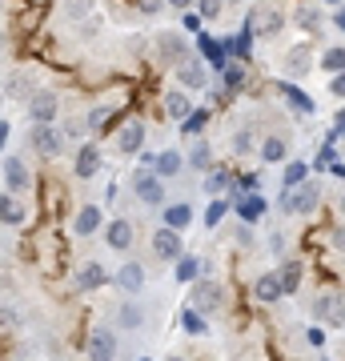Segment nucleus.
I'll use <instances>...</instances> for the list:
<instances>
[{
    "instance_id": "f257e3e1",
    "label": "nucleus",
    "mask_w": 345,
    "mask_h": 361,
    "mask_svg": "<svg viewBox=\"0 0 345 361\" xmlns=\"http://www.w3.org/2000/svg\"><path fill=\"white\" fill-rule=\"evenodd\" d=\"M317 201H321L317 180H301L297 189H285V213H313Z\"/></svg>"
},
{
    "instance_id": "f03ea898",
    "label": "nucleus",
    "mask_w": 345,
    "mask_h": 361,
    "mask_svg": "<svg viewBox=\"0 0 345 361\" xmlns=\"http://www.w3.org/2000/svg\"><path fill=\"white\" fill-rule=\"evenodd\" d=\"M56 109H61V101H56V92L52 89L28 92V116H32L37 125H52V121H56Z\"/></svg>"
},
{
    "instance_id": "7ed1b4c3",
    "label": "nucleus",
    "mask_w": 345,
    "mask_h": 361,
    "mask_svg": "<svg viewBox=\"0 0 345 361\" xmlns=\"http://www.w3.org/2000/svg\"><path fill=\"white\" fill-rule=\"evenodd\" d=\"M221 301H225V293H221V285L217 281H197L193 285V310H201V313H217L221 310Z\"/></svg>"
},
{
    "instance_id": "20e7f679",
    "label": "nucleus",
    "mask_w": 345,
    "mask_h": 361,
    "mask_svg": "<svg viewBox=\"0 0 345 361\" xmlns=\"http://www.w3.org/2000/svg\"><path fill=\"white\" fill-rule=\"evenodd\" d=\"M28 141H32V149L44 153V157H56L64 149V137L52 129V125H32V137H28Z\"/></svg>"
},
{
    "instance_id": "39448f33",
    "label": "nucleus",
    "mask_w": 345,
    "mask_h": 361,
    "mask_svg": "<svg viewBox=\"0 0 345 361\" xmlns=\"http://www.w3.org/2000/svg\"><path fill=\"white\" fill-rule=\"evenodd\" d=\"M157 52H161V61L165 65L177 68L185 56H189V44H185V37H177V32H165V37H157Z\"/></svg>"
},
{
    "instance_id": "423d86ee",
    "label": "nucleus",
    "mask_w": 345,
    "mask_h": 361,
    "mask_svg": "<svg viewBox=\"0 0 345 361\" xmlns=\"http://www.w3.org/2000/svg\"><path fill=\"white\" fill-rule=\"evenodd\" d=\"M253 28L261 32V37H277V32L285 28V13L277 8V4H265V8L253 13Z\"/></svg>"
},
{
    "instance_id": "0eeeda50",
    "label": "nucleus",
    "mask_w": 345,
    "mask_h": 361,
    "mask_svg": "<svg viewBox=\"0 0 345 361\" xmlns=\"http://www.w3.org/2000/svg\"><path fill=\"white\" fill-rule=\"evenodd\" d=\"M133 193H137V201H145V205H161V201H165L161 177H153V173H137V180H133Z\"/></svg>"
},
{
    "instance_id": "6e6552de",
    "label": "nucleus",
    "mask_w": 345,
    "mask_h": 361,
    "mask_svg": "<svg viewBox=\"0 0 345 361\" xmlns=\"http://www.w3.org/2000/svg\"><path fill=\"white\" fill-rule=\"evenodd\" d=\"M177 80L185 85V89H205L209 85V73H205V65L197 61V56H185L177 65Z\"/></svg>"
},
{
    "instance_id": "1a4fd4ad",
    "label": "nucleus",
    "mask_w": 345,
    "mask_h": 361,
    "mask_svg": "<svg viewBox=\"0 0 345 361\" xmlns=\"http://www.w3.org/2000/svg\"><path fill=\"white\" fill-rule=\"evenodd\" d=\"M153 253L161 261H177L185 249H181V237H177V229H157L153 233Z\"/></svg>"
},
{
    "instance_id": "9d476101",
    "label": "nucleus",
    "mask_w": 345,
    "mask_h": 361,
    "mask_svg": "<svg viewBox=\"0 0 345 361\" xmlns=\"http://www.w3.org/2000/svg\"><path fill=\"white\" fill-rule=\"evenodd\" d=\"M104 245L116 249V253H125V249L133 245V225H128L125 217L109 221V229H104Z\"/></svg>"
},
{
    "instance_id": "9b49d317",
    "label": "nucleus",
    "mask_w": 345,
    "mask_h": 361,
    "mask_svg": "<svg viewBox=\"0 0 345 361\" xmlns=\"http://www.w3.org/2000/svg\"><path fill=\"white\" fill-rule=\"evenodd\" d=\"M116 285H121L125 293H141L145 289V265L141 261H125V265L116 269Z\"/></svg>"
},
{
    "instance_id": "f8f14e48",
    "label": "nucleus",
    "mask_w": 345,
    "mask_h": 361,
    "mask_svg": "<svg viewBox=\"0 0 345 361\" xmlns=\"http://www.w3.org/2000/svg\"><path fill=\"white\" fill-rule=\"evenodd\" d=\"M313 313H317V322H325V325H341V297L337 293H321L317 297V305H313Z\"/></svg>"
},
{
    "instance_id": "ddd939ff",
    "label": "nucleus",
    "mask_w": 345,
    "mask_h": 361,
    "mask_svg": "<svg viewBox=\"0 0 345 361\" xmlns=\"http://www.w3.org/2000/svg\"><path fill=\"white\" fill-rule=\"evenodd\" d=\"M4 185H8L13 193L28 189V165L20 161V157H4Z\"/></svg>"
},
{
    "instance_id": "4468645a",
    "label": "nucleus",
    "mask_w": 345,
    "mask_h": 361,
    "mask_svg": "<svg viewBox=\"0 0 345 361\" xmlns=\"http://www.w3.org/2000/svg\"><path fill=\"white\" fill-rule=\"evenodd\" d=\"M116 353V337L109 334V329H97V334L89 337V357L92 361H113Z\"/></svg>"
},
{
    "instance_id": "2eb2a0df",
    "label": "nucleus",
    "mask_w": 345,
    "mask_h": 361,
    "mask_svg": "<svg viewBox=\"0 0 345 361\" xmlns=\"http://www.w3.org/2000/svg\"><path fill=\"white\" fill-rule=\"evenodd\" d=\"M141 145H145V125L141 121H128L121 129V137H116V149L121 153H141Z\"/></svg>"
},
{
    "instance_id": "dca6fc26",
    "label": "nucleus",
    "mask_w": 345,
    "mask_h": 361,
    "mask_svg": "<svg viewBox=\"0 0 345 361\" xmlns=\"http://www.w3.org/2000/svg\"><path fill=\"white\" fill-rule=\"evenodd\" d=\"M257 153H261V161H265V165H277V161H285V157H289V141L273 133V137H265V141L257 145Z\"/></svg>"
},
{
    "instance_id": "f3484780",
    "label": "nucleus",
    "mask_w": 345,
    "mask_h": 361,
    "mask_svg": "<svg viewBox=\"0 0 345 361\" xmlns=\"http://www.w3.org/2000/svg\"><path fill=\"white\" fill-rule=\"evenodd\" d=\"M309 68H313V56H309L305 44H297V49L285 52V73H289V77H305Z\"/></svg>"
},
{
    "instance_id": "a211bd4d",
    "label": "nucleus",
    "mask_w": 345,
    "mask_h": 361,
    "mask_svg": "<svg viewBox=\"0 0 345 361\" xmlns=\"http://www.w3.org/2000/svg\"><path fill=\"white\" fill-rule=\"evenodd\" d=\"M97 169H101V149H97V145H80V153H77V177L89 180Z\"/></svg>"
},
{
    "instance_id": "6ab92c4d",
    "label": "nucleus",
    "mask_w": 345,
    "mask_h": 361,
    "mask_svg": "<svg viewBox=\"0 0 345 361\" xmlns=\"http://www.w3.org/2000/svg\"><path fill=\"white\" fill-rule=\"evenodd\" d=\"M101 229V209L97 205H85L77 213V221H73V233H77V237H92V233Z\"/></svg>"
},
{
    "instance_id": "aec40b11",
    "label": "nucleus",
    "mask_w": 345,
    "mask_h": 361,
    "mask_svg": "<svg viewBox=\"0 0 345 361\" xmlns=\"http://www.w3.org/2000/svg\"><path fill=\"white\" fill-rule=\"evenodd\" d=\"M189 113H193V101H189V97H185L181 89L165 97V116H169V121H185Z\"/></svg>"
},
{
    "instance_id": "412c9836",
    "label": "nucleus",
    "mask_w": 345,
    "mask_h": 361,
    "mask_svg": "<svg viewBox=\"0 0 345 361\" xmlns=\"http://www.w3.org/2000/svg\"><path fill=\"white\" fill-rule=\"evenodd\" d=\"M104 277H109V273H104L101 265H97V261H89V265H85V269L77 273V289H85V293H89V289H101Z\"/></svg>"
},
{
    "instance_id": "4be33fe9",
    "label": "nucleus",
    "mask_w": 345,
    "mask_h": 361,
    "mask_svg": "<svg viewBox=\"0 0 345 361\" xmlns=\"http://www.w3.org/2000/svg\"><path fill=\"white\" fill-rule=\"evenodd\" d=\"M277 285H282V293H297V285H301V261H285L282 273H277Z\"/></svg>"
},
{
    "instance_id": "5701e85b",
    "label": "nucleus",
    "mask_w": 345,
    "mask_h": 361,
    "mask_svg": "<svg viewBox=\"0 0 345 361\" xmlns=\"http://www.w3.org/2000/svg\"><path fill=\"white\" fill-rule=\"evenodd\" d=\"M25 221V205L16 201V197H0V225H20Z\"/></svg>"
},
{
    "instance_id": "b1692460",
    "label": "nucleus",
    "mask_w": 345,
    "mask_h": 361,
    "mask_svg": "<svg viewBox=\"0 0 345 361\" xmlns=\"http://www.w3.org/2000/svg\"><path fill=\"white\" fill-rule=\"evenodd\" d=\"M237 213H241V221L249 225V221H257L261 213H269V201L253 193V197H245V201H237Z\"/></svg>"
},
{
    "instance_id": "393cba45",
    "label": "nucleus",
    "mask_w": 345,
    "mask_h": 361,
    "mask_svg": "<svg viewBox=\"0 0 345 361\" xmlns=\"http://www.w3.org/2000/svg\"><path fill=\"white\" fill-rule=\"evenodd\" d=\"M257 297L261 301H282V285H277V273H265V277H257Z\"/></svg>"
},
{
    "instance_id": "a878e982",
    "label": "nucleus",
    "mask_w": 345,
    "mask_h": 361,
    "mask_svg": "<svg viewBox=\"0 0 345 361\" xmlns=\"http://www.w3.org/2000/svg\"><path fill=\"white\" fill-rule=\"evenodd\" d=\"M245 80H249V73H245V65L237 61V65H225V92H241L245 89Z\"/></svg>"
},
{
    "instance_id": "bb28decb",
    "label": "nucleus",
    "mask_w": 345,
    "mask_h": 361,
    "mask_svg": "<svg viewBox=\"0 0 345 361\" xmlns=\"http://www.w3.org/2000/svg\"><path fill=\"white\" fill-rule=\"evenodd\" d=\"M193 221V209L189 205H169L165 209V229H185Z\"/></svg>"
},
{
    "instance_id": "cd10ccee",
    "label": "nucleus",
    "mask_w": 345,
    "mask_h": 361,
    "mask_svg": "<svg viewBox=\"0 0 345 361\" xmlns=\"http://www.w3.org/2000/svg\"><path fill=\"white\" fill-rule=\"evenodd\" d=\"M341 65H345V49H341V44H333V49L321 52V68H325V73H333V77H337V73H341Z\"/></svg>"
},
{
    "instance_id": "c85d7f7f",
    "label": "nucleus",
    "mask_w": 345,
    "mask_h": 361,
    "mask_svg": "<svg viewBox=\"0 0 345 361\" xmlns=\"http://www.w3.org/2000/svg\"><path fill=\"white\" fill-rule=\"evenodd\" d=\"M305 177H309L305 161H289V165H285V177H282V185H285V189H297V185H301Z\"/></svg>"
},
{
    "instance_id": "c756f323",
    "label": "nucleus",
    "mask_w": 345,
    "mask_h": 361,
    "mask_svg": "<svg viewBox=\"0 0 345 361\" xmlns=\"http://www.w3.org/2000/svg\"><path fill=\"white\" fill-rule=\"evenodd\" d=\"M153 165H157V173H161V177H173V173L181 169V153H173V149H165L161 157H153Z\"/></svg>"
},
{
    "instance_id": "7c9ffc66",
    "label": "nucleus",
    "mask_w": 345,
    "mask_h": 361,
    "mask_svg": "<svg viewBox=\"0 0 345 361\" xmlns=\"http://www.w3.org/2000/svg\"><path fill=\"white\" fill-rule=\"evenodd\" d=\"M109 121H113V109H104V104H101V109H92V113L85 116V129L101 133V129H109Z\"/></svg>"
},
{
    "instance_id": "2f4dec72",
    "label": "nucleus",
    "mask_w": 345,
    "mask_h": 361,
    "mask_svg": "<svg viewBox=\"0 0 345 361\" xmlns=\"http://www.w3.org/2000/svg\"><path fill=\"white\" fill-rule=\"evenodd\" d=\"M116 317H121V325H125V329H141V325H145L141 305H121V313H116Z\"/></svg>"
},
{
    "instance_id": "473e14b6",
    "label": "nucleus",
    "mask_w": 345,
    "mask_h": 361,
    "mask_svg": "<svg viewBox=\"0 0 345 361\" xmlns=\"http://www.w3.org/2000/svg\"><path fill=\"white\" fill-rule=\"evenodd\" d=\"M229 145H233V153H237V157H245V153H253V133H249V129H237V133H233V137H229Z\"/></svg>"
},
{
    "instance_id": "72a5a7b5",
    "label": "nucleus",
    "mask_w": 345,
    "mask_h": 361,
    "mask_svg": "<svg viewBox=\"0 0 345 361\" xmlns=\"http://www.w3.org/2000/svg\"><path fill=\"white\" fill-rule=\"evenodd\" d=\"M293 20H297V28H305V32H317V28H321V13H317V8H297Z\"/></svg>"
},
{
    "instance_id": "f704fd0d",
    "label": "nucleus",
    "mask_w": 345,
    "mask_h": 361,
    "mask_svg": "<svg viewBox=\"0 0 345 361\" xmlns=\"http://www.w3.org/2000/svg\"><path fill=\"white\" fill-rule=\"evenodd\" d=\"M209 161H213L209 145H205V141H193V149H189V165H193V169H209Z\"/></svg>"
},
{
    "instance_id": "c9c22d12",
    "label": "nucleus",
    "mask_w": 345,
    "mask_h": 361,
    "mask_svg": "<svg viewBox=\"0 0 345 361\" xmlns=\"http://www.w3.org/2000/svg\"><path fill=\"white\" fill-rule=\"evenodd\" d=\"M201 52L213 61V65H225V44H217V40H209V37H201Z\"/></svg>"
},
{
    "instance_id": "e433bc0d",
    "label": "nucleus",
    "mask_w": 345,
    "mask_h": 361,
    "mask_svg": "<svg viewBox=\"0 0 345 361\" xmlns=\"http://www.w3.org/2000/svg\"><path fill=\"white\" fill-rule=\"evenodd\" d=\"M64 13L73 16V20H85L92 13V0H64Z\"/></svg>"
},
{
    "instance_id": "4c0bfd02",
    "label": "nucleus",
    "mask_w": 345,
    "mask_h": 361,
    "mask_svg": "<svg viewBox=\"0 0 345 361\" xmlns=\"http://www.w3.org/2000/svg\"><path fill=\"white\" fill-rule=\"evenodd\" d=\"M282 92H285V101L293 104V109H301V113H309V109H313V104H309V97H305V92H297L293 85H282Z\"/></svg>"
},
{
    "instance_id": "58836bf2",
    "label": "nucleus",
    "mask_w": 345,
    "mask_h": 361,
    "mask_svg": "<svg viewBox=\"0 0 345 361\" xmlns=\"http://www.w3.org/2000/svg\"><path fill=\"white\" fill-rule=\"evenodd\" d=\"M205 121H209V113L201 109V113H189V116H185V121H181V129L193 137V133H201V129H205Z\"/></svg>"
},
{
    "instance_id": "ea45409f",
    "label": "nucleus",
    "mask_w": 345,
    "mask_h": 361,
    "mask_svg": "<svg viewBox=\"0 0 345 361\" xmlns=\"http://www.w3.org/2000/svg\"><path fill=\"white\" fill-rule=\"evenodd\" d=\"M85 121H73V116H68V121H64V129H61V137L64 141H77V137H85Z\"/></svg>"
},
{
    "instance_id": "a19ab883",
    "label": "nucleus",
    "mask_w": 345,
    "mask_h": 361,
    "mask_svg": "<svg viewBox=\"0 0 345 361\" xmlns=\"http://www.w3.org/2000/svg\"><path fill=\"white\" fill-rule=\"evenodd\" d=\"M197 269H201V265H197L193 257H177V277H181V281H193Z\"/></svg>"
},
{
    "instance_id": "79ce46f5",
    "label": "nucleus",
    "mask_w": 345,
    "mask_h": 361,
    "mask_svg": "<svg viewBox=\"0 0 345 361\" xmlns=\"http://www.w3.org/2000/svg\"><path fill=\"white\" fill-rule=\"evenodd\" d=\"M221 8H225V0H201V13L197 16H201V20H217Z\"/></svg>"
},
{
    "instance_id": "37998d69",
    "label": "nucleus",
    "mask_w": 345,
    "mask_h": 361,
    "mask_svg": "<svg viewBox=\"0 0 345 361\" xmlns=\"http://www.w3.org/2000/svg\"><path fill=\"white\" fill-rule=\"evenodd\" d=\"M205 185H209V193H225V189H229V173H221V169H217Z\"/></svg>"
},
{
    "instance_id": "c03bdc74",
    "label": "nucleus",
    "mask_w": 345,
    "mask_h": 361,
    "mask_svg": "<svg viewBox=\"0 0 345 361\" xmlns=\"http://www.w3.org/2000/svg\"><path fill=\"white\" fill-rule=\"evenodd\" d=\"M225 209H229L225 201H213V205H209V213H205V225H217V221L225 217Z\"/></svg>"
},
{
    "instance_id": "a18cd8bd",
    "label": "nucleus",
    "mask_w": 345,
    "mask_h": 361,
    "mask_svg": "<svg viewBox=\"0 0 345 361\" xmlns=\"http://www.w3.org/2000/svg\"><path fill=\"white\" fill-rule=\"evenodd\" d=\"M8 92H13V97H28V77H25V73L8 80Z\"/></svg>"
},
{
    "instance_id": "49530a36",
    "label": "nucleus",
    "mask_w": 345,
    "mask_h": 361,
    "mask_svg": "<svg viewBox=\"0 0 345 361\" xmlns=\"http://www.w3.org/2000/svg\"><path fill=\"white\" fill-rule=\"evenodd\" d=\"M185 329H189V334H205V322L197 313H185Z\"/></svg>"
},
{
    "instance_id": "de8ad7c7",
    "label": "nucleus",
    "mask_w": 345,
    "mask_h": 361,
    "mask_svg": "<svg viewBox=\"0 0 345 361\" xmlns=\"http://www.w3.org/2000/svg\"><path fill=\"white\" fill-rule=\"evenodd\" d=\"M237 245H253V229H249V225L237 229Z\"/></svg>"
},
{
    "instance_id": "09e8293b",
    "label": "nucleus",
    "mask_w": 345,
    "mask_h": 361,
    "mask_svg": "<svg viewBox=\"0 0 345 361\" xmlns=\"http://www.w3.org/2000/svg\"><path fill=\"white\" fill-rule=\"evenodd\" d=\"M329 92H333V97H341V92H345V77H341V73L329 80Z\"/></svg>"
},
{
    "instance_id": "8fccbe9b",
    "label": "nucleus",
    "mask_w": 345,
    "mask_h": 361,
    "mask_svg": "<svg viewBox=\"0 0 345 361\" xmlns=\"http://www.w3.org/2000/svg\"><path fill=\"white\" fill-rule=\"evenodd\" d=\"M185 28H189V32H197V28H201V16L189 13V16H185Z\"/></svg>"
},
{
    "instance_id": "3c124183",
    "label": "nucleus",
    "mask_w": 345,
    "mask_h": 361,
    "mask_svg": "<svg viewBox=\"0 0 345 361\" xmlns=\"http://www.w3.org/2000/svg\"><path fill=\"white\" fill-rule=\"evenodd\" d=\"M269 249H273V253H285V237H282V233H273V245H269Z\"/></svg>"
},
{
    "instance_id": "603ef678",
    "label": "nucleus",
    "mask_w": 345,
    "mask_h": 361,
    "mask_svg": "<svg viewBox=\"0 0 345 361\" xmlns=\"http://www.w3.org/2000/svg\"><path fill=\"white\" fill-rule=\"evenodd\" d=\"M141 8H145V13H157V8H161V0H141Z\"/></svg>"
},
{
    "instance_id": "864d4df0",
    "label": "nucleus",
    "mask_w": 345,
    "mask_h": 361,
    "mask_svg": "<svg viewBox=\"0 0 345 361\" xmlns=\"http://www.w3.org/2000/svg\"><path fill=\"white\" fill-rule=\"evenodd\" d=\"M165 4H173V8H189L193 0H165Z\"/></svg>"
},
{
    "instance_id": "5fc2aeb1",
    "label": "nucleus",
    "mask_w": 345,
    "mask_h": 361,
    "mask_svg": "<svg viewBox=\"0 0 345 361\" xmlns=\"http://www.w3.org/2000/svg\"><path fill=\"white\" fill-rule=\"evenodd\" d=\"M4 141H8V125H0V149H4Z\"/></svg>"
},
{
    "instance_id": "6e6d98bb",
    "label": "nucleus",
    "mask_w": 345,
    "mask_h": 361,
    "mask_svg": "<svg viewBox=\"0 0 345 361\" xmlns=\"http://www.w3.org/2000/svg\"><path fill=\"white\" fill-rule=\"evenodd\" d=\"M321 4H333V8H337V4H341V0H321Z\"/></svg>"
},
{
    "instance_id": "4d7b16f0",
    "label": "nucleus",
    "mask_w": 345,
    "mask_h": 361,
    "mask_svg": "<svg viewBox=\"0 0 345 361\" xmlns=\"http://www.w3.org/2000/svg\"><path fill=\"white\" fill-rule=\"evenodd\" d=\"M169 361H181V357H169Z\"/></svg>"
},
{
    "instance_id": "13d9d810",
    "label": "nucleus",
    "mask_w": 345,
    "mask_h": 361,
    "mask_svg": "<svg viewBox=\"0 0 345 361\" xmlns=\"http://www.w3.org/2000/svg\"><path fill=\"white\" fill-rule=\"evenodd\" d=\"M233 4H237V0H233Z\"/></svg>"
},
{
    "instance_id": "bf43d9fd",
    "label": "nucleus",
    "mask_w": 345,
    "mask_h": 361,
    "mask_svg": "<svg viewBox=\"0 0 345 361\" xmlns=\"http://www.w3.org/2000/svg\"><path fill=\"white\" fill-rule=\"evenodd\" d=\"M141 361H145V357H141Z\"/></svg>"
}]
</instances>
